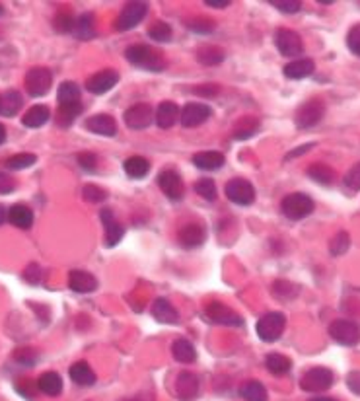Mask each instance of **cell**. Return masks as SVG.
Instances as JSON below:
<instances>
[{"label":"cell","mask_w":360,"mask_h":401,"mask_svg":"<svg viewBox=\"0 0 360 401\" xmlns=\"http://www.w3.org/2000/svg\"><path fill=\"white\" fill-rule=\"evenodd\" d=\"M86 129L94 135H99V137H115L117 135V123L108 113H99V115L88 119Z\"/></svg>","instance_id":"17"},{"label":"cell","mask_w":360,"mask_h":401,"mask_svg":"<svg viewBox=\"0 0 360 401\" xmlns=\"http://www.w3.org/2000/svg\"><path fill=\"white\" fill-rule=\"evenodd\" d=\"M71 374L72 382L78 384L82 388H86V386H94L96 384V372L92 370V366L86 363V360H78V363H74L71 366Z\"/></svg>","instance_id":"25"},{"label":"cell","mask_w":360,"mask_h":401,"mask_svg":"<svg viewBox=\"0 0 360 401\" xmlns=\"http://www.w3.org/2000/svg\"><path fill=\"white\" fill-rule=\"evenodd\" d=\"M82 103L76 101V103H64V105H59V111H57V123L61 127H71L74 123V119L78 117L82 113Z\"/></svg>","instance_id":"34"},{"label":"cell","mask_w":360,"mask_h":401,"mask_svg":"<svg viewBox=\"0 0 360 401\" xmlns=\"http://www.w3.org/2000/svg\"><path fill=\"white\" fill-rule=\"evenodd\" d=\"M6 143V127L0 123V145H4Z\"/></svg>","instance_id":"59"},{"label":"cell","mask_w":360,"mask_h":401,"mask_svg":"<svg viewBox=\"0 0 360 401\" xmlns=\"http://www.w3.org/2000/svg\"><path fill=\"white\" fill-rule=\"evenodd\" d=\"M349 247H351V236H349L347 232H337V234L331 238V242H329V251H331V256L335 257L347 254Z\"/></svg>","instance_id":"40"},{"label":"cell","mask_w":360,"mask_h":401,"mask_svg":"<svg viewBox=\"0 0 360 401\" xmlns=\"http://www.w3.org/2000/svg\"><path fill=\"white\" fill-rule=\"evenodd\" d=\"M37 162V156L36 154H14L10 156L8 160L4 162V166L8 168V170H26V168H31V166Z\"/></svg>","instance_id":"41"},{"label":"cell","mask_w":360,"mask_h":401,"mask_svg":"<svg viewBox=\"0 0 360 401\" xmlns=\"http://www.w3.org/2000/svg\"><path fill=\"white\" fill-rule=\"evenodd\" d=\"M259 119H255V117H245L238 125V127L234 129V137H236V140H247V138H252L257 131H259Z\"/></svg>","instance_id":"39"},{"label":"cell","mask_w":360,"mask_h":401,"mask_svg":"<svg viewBox=\"0 0 360 401\" xmlns=\"http://www.w3.org/2000/svg\"><path fill=\"white\" fill-rule=\"evenodd\" d=\"M16 189V182L10 177L8 173L0 172V195H8Z\"/></svg>","instance_id":"54"},{"label":"cell","mask_w":360,"mask_h":401,"mask_svg":"<svg viewBox=\"0 0 360 401\" xmlns=\"http://www.w3.org/2000/svg\"><path fill=\"white\" fill-rule=\"evenodd\" d=\"M315 71V64L312 59H296V61H290V63L282 68V73L290 80H302L312 76Z\"/></svg>","instance_id":"21"},{"label":"cell","mask_w":360,"mask_h":401,"mask_svg":"<svg viewBox=\"0 0 360 401\" xmlns=\"http://www.w3.org/2000/svg\"><path fill=\"white\" fill-rule=\"evenodd\" d=\"M125 125L133 131H143V129L150 127V123L154 121V110L150 103H135L133 108H129L125 111Z\"/></svg>","instance_id":"11"},{"label":"cell","mask_w":360,"mask_h":401,"mask_svg":"<svg viewBox=\"0 0 360 401\" xmlns=\"http://www.w3.org/2000/svg\"><path fill=\"white\" fill-rule=\"evenodd\" d=\"M8 220L10 224H14L16 228H31V224H34V210L26 207V205H22V203L12 205L8 210Z\"/></svg>","instance_id":"23"},{"label":"cell","mask_w":360,"mask_h":401,"mask_svg":"<svg viewBox=\"0 0 360 401\" xmlns=\"http://www.w3.org/2000/svg\"><path fill=\"white\" fill-rule=\"evenodd\" d=\"M314 146H315V143H308V145H304V146H298L294 152H290V154H287V160H290V158H296V156L306 154L308 150H310V148H314Z\"/></svg>","instance_id":"57"},{"label":"cell","mask_w":360,"mask_h":401,"mask_svg":"<svg viewBox=\"0 0 360 401\" xmlns=\"http://www.w3.org/2000/svg\"><path fill=\"white\" fill-rule=\"evenodd\" d=\"M205 316L210 323L216 326H230V328H242L243 318L234 310H230L222 302H210L205 308Z\"/></svg>","instance_id":"9"},{"label":"cell","mask_w":360,"mask_h":401,"mask_svg":"<svg viewBox=\"0 0 360 401\" xmlns=\"http://www.w3.org/2000/svg\"><path fill=\"white\" fill-rule=\"evenodd\" d=\"M347 45L351 49L354 55L360 57V24L357 26H352L349 29V34H347Z\"/></svg>","instance_id":"50"},{"label":"cell","mask_w":360,"mask_h":401,"mask_svg":"<svg viewBox=\"0 0 360 401\" xmlns=\"http://www.w3.org/2000/svg\"><path fill=\"white\" fill-rule=\"evenodd\" d=\"M285 328H287V316L280 314V312H269L257 321L255 329H257V335L261 337V341L275 343L285 333Z\"/></svg>","instance_id":"3"},{"label":"cell","mask_w":360,"mask_h":401,"mask_svg":"<svg viewBox=\"0 0 360 401\" xmlns=\"http://www.w3.org/2000/svg\"><path fill=\"white\" fill-rule=\"evenodd\" d=\"M158 185H160V189L168 199L180 200L183 197V182H181V175L175 170H164L158 175Z\"/></svg>","instance_id":"15"},{"label":"cell","mask_w":360,"mask_h":401,"mask_svg":"<svg viewBox=\"0 0 360 401\" xmlns=\"http://www.w3.org/2000/svg\"><path fill=\"white\" fill-rule=\"evenodd\" d=\"M148 14V4L146 2H129L123 6L121 14H119L117 22H115V29L117 31H129V29L136 28Z\"/></svg>","instance_id":"7"},{"label":"cell","mask_w":360,"mask_h":401,"mask_svg":"<svg viewBox=\"0 0 360 401\" xmlns=\"http://www.w3.org/2000/svg\"><path fill=\"white\" fill-rule=\"evenodd\" d=\"M24 281L29 284H37L41 281V267L37 263H29L24 271Z\"/></svg>","instance_id":"53"},{"label":"cell","mask_w":360,"mask_h":401,"mask_svg":"<svg viewBox=\"0 0 360 401\" xmlns=\"http://www.w3.org/2000/svg\"><path fill=\"white\" fill-rule=\"evenodd\" d=\"M69 286H71V291L78 292V294H90V292L98 289V281L88 271L76 269V271H71V275H69Z\"/></svg>","instance_id":"20"},{"label":"cell","mask_w":360,"mask_h":401,"mask_svg":"<svg viewBox=\"0 0 360 401\" xmlns=\"http://www.w3.org/2000/svg\"><path fill=\"white\" fill-rule=\"evenodd\" d=\"M208 8H228L230 6V0H205Z\"/></svg>","instance_id":"58"},{"label":"cell","mask_w":360,"mask_h":401,"mask_svg":"<svg viewBox=\"0 0 360 401\" xmlns=\"http://www.w3.org/2000/svg\"><path fill=\"white\" fill-rule=\"evenodd\" d=\"M224 51L220 47H203L197 51V61L199 63L213 66V64H220L224 61Z\"/></svg>","instance_id":"38"},{"label":"cell","mask_w":360,"mask_h":401,"mask_svg":"<svg viewBox=\"0 0 360 401\" xmlns=\"http://www.w3.org/2000/svg\"><path fill=\"white\" fill-rule=\"evenodd\" d=\"M180 115L181 110L178 103H173V101H162V103L158 105V110H156L154 121H156V125L160 129H170L180 121Z\"/></svg>","instance_id":"19"},{"label":"cell","mask_w":360,"mask_h":401,"mask_svg":"<svg viewBox=\"0 0 360 401\" xmlns=\"http://www.w3.org/2000/svg\"><path fill=\"white\" fill-rule=\"evenodd\" d=\"M335 376L329 368H324V366H315V368H310L302 380H300V386L304 392H312V393H319L329 390L333 386Z\"/></svg>","instance_id":"5"},{"label":"cell","mask_w":360,"mask_h":401,"mask_svg":"<svg viewBox=\"0 0 360 401\" xmlns=\"http://www.w3.org/2000/svg\"><path fill=\"white\" fill-rule=\"evenodd\" d=\"M14 358L18 360L20 365L24 366H31L37 363V353L34 349H20L14 353Z\"/></svg>","instance_id":"51"},{"label":"cell","mask_w":360,"mask_h":401,"mask_svg":"<svg viewBox=\"0 0 360 401\" xmlns=\"http://www.w3.org/2000/svg\"><path fill=\"white\" fill-rule=\"evenodd\" d=\"M125 173L129 177H133V180H143L148 175L150 172V162L143 158V156H131V158H127L125 164Z\"/></svg>","instance_id":"31"},{"label":"cell","mask_w":360,"mask_h":401,"mask_svg":"<svg viewBox=\"0 0 360 401\" xmlns=\"http://www.w3.org/2000/svg\"><path fill=\"white\" fill-rule=\"evenodd\" d=\"M240 395L245 401H267L269 400V393L265 390V386L257 380H250L240 388Z\"/></svg>","instance_id":"33"},{"label":"cell","mask_w":360,"mask_h":401,"mask_svg":"<svg viewBox=\"0 0 360 401\" xmlns=\"http://www.w3.org/2000/svg\"><path fill=\"white\" fill-rule=\"evenodd\" d=\"M347 384H349V390L354 393H360V370H354L347 376Z\"/></svg>","instance_id":"55"},{"label":"cell","mask_w":360,"mask_h":401,"mask_svg":"<svg viewBox=\"0 0 360 401\" xmlns=\"http://www.w3.org/2000/svg\"><path fill=\"white\" fill-rule=\"evenodd\" d=\"M195 191L201 195V197H205L207 200H215L216 199V185L213 180H199L195 183Z\"/></svg>","instance_id":"44"},{"label":"cell","mask_w":360,"mask_h":401,"mask_svg":"<svg viewBox=\"0 0 360 401\" xmlns=\"http://www.w3.org/2000/svg\"><path fill=\"white\" fill-rule=\"evenodd\" d=\"M2 14H4V6L0 4V16H2Z\"/></svg>","instance_id":"62"},{"label":"cell","mask_w":360,"mask_h":401,"mask_svg":"<svg viewBox=\"0 0 360 401\" xmlns=\"http://www.w3.org/2000/svg\"><path fill=\"white\" fill-rule=\"evenodd\" d=\"M314 199L306 193H290L280 203L282 214L290 220H304L314 212Z\"/></svg>","instance_id":"2"},{"label":"cell","mask_w":360,"mask_h":401,"mask_svg":"<svg viewBox=\"0 0 360 401\" xmlns=\"http://www.w3.org/2000/svg\"><path fill=\"white\" fill-rule=\"evenodd\" d=\"M72 34L78 37V39H90V37L96 36L94 14H82L80 18H76Z\"/></svg>","instance_id":"35"},{"label":"cell","mask_w":360,"mask_h":401,"mask_svg":"<svg viewBox=\"0 0 360 401\" xmlns=\"http://www.w3.org/2000/svg\"><path fill=\"white\" fill-rule=\"evenodd\" d=\"M57 100H59V105L80 101V88H78V84L72 82V80H66V82L61 84L59 90H57Z\"/></svg>","instance_id":"36"},{"label":"cell","mask_w":360,"mask_h":401,"mask_svg":"<svg viewBox=\"0 0 360 401\" xmlns=\"http://www.w3.org/2000/svg\"><path fill=\"white\" fill-rule=\"evenodd\" d=\"M271 4L280 10L282 14H296L298 10L302 8V2H298V0H273Z\"/></svg>","instance_id":"49"},{"label":"cell","mask_w":360,"mask_h":401,"mask_svg":"<svg viewBox=\"0 0 360 401\" xmlns=\"http://www.w3.org/2000/svg\"><path fill=\"white\" fill-rule=\"evenodd\" d=\"M26 90L31 98H41L53 86V73L47 66H34L26 74Z\"/></svg>","instance_id":"4"},{"label":"cell","mask_w":360,"mask_h":401,"mask_svg":"<svg viewBox=\"0 0 360 401\" xmlns=\"http://www.w3.org/2000/svg\"><path fill=\"white\" fill-rule=\"evenodd\" d=\"M308 175L314 180V182L322 183V185H331L335 180L333 168L325 164H312L308 168Z\"/></svg>","instance_id":"37"},{"label":"cell","mask_w":360,"mask_h":401,"mask_svg":"<svg viewBox=\"0 0 360 401\" xmlns=\"http://www.w3.org/2000/svg\"><path fill=\"white\" fill-rule=\"evenodd\" d=\"M195 92L201 94V96H208V98H210V96H216V94H218V86H216V84H213V86L207 84V86H199Z\"/></svg>","instance_id":"56"},{"label":"cell","mask_w":360,"mask_h":401,"mask_svg":"<svg viewBox=\"0 0 360 401\" xmlns=\"http://www.w3.org/2000/svg\"><path fill=\"white\" fill-rule=\"evenodd\" d=\"M82 197L88 200V203H101V200L106 199V191L101 187H98V185L90 183V185H86L82 189Z\"/></svg>","instance_id":"47"},{"label":"cell","mask_w":360,"mask_h":401,"mask_svg":"<svg viewBox=\"0 0 360 401\" xmlns=\"http://www.w3.org/2000/svg\"><path fill=\"white\" fill-rule=\"evenodd\" d=\"M74 22H76V20L72 18L69 12H59V14L55 16L53 26L59 34H72V29H74Z\"/></svg>","instance_id":"43"},{"label":"cell","mask_w":360,"mask_h":401,"mask_svg":"<svg viewBox=\"0 0 360 401\" xmlns=\"http://www.w3.org/2000/svg\"><path fill=\"white\" fill-rule=\"evenodd\" d=\"M226 197L236 203V205H240V207H247V205H252L253 200H255V189H253V185L247 180H242V177H236L232 182H228L226 185Z\"/></svg>","instance_id":"12"},{"label":"cell","mask_w":360,"mask_h":401,"mask_svg":"<svg viewBox=\"0 0 360 401\" xmlns=\"http://www.w3.org/2000/svg\"><path fill=\"white\" fill-rule=\"evenodd\" d=\"M76 160H78V164L82 166V170H86V172H96V166H98V158H96V154H92V152H80V154L76 156Z\"/></svg>","instance_id":"52"},{"label":"cell","mask_w":360,"mask_h":401,"mask_svg":"<svg viewBox=\"0 0 360 401\" xmlns=\"http://www.w3.org/2000/svg\"><path fill=\"white\" fill-rule=\"evenodd\" d=\"M171 355L173 358L181 363V365H191V363H195L197 360V351H195V347L191 341L187 339H178V341H173V345H171Z\"/></svg>","instance_id":"27"},{"label":"cell","mask_w":360,"mask_h":401,"mask_svg":"<svg viewBox=\"0 0 360 401\" xmlns=\"http://www.w3.org/2000/svg\"><path fill=\"white\" fill-rule=\"evenodd\" d=\"M119 82V73L113 68H103L98 71L96 74H92L90 78L86 80V88L96 96H103L108 94L111 88H115V84Z\"/></svg>","instance_id":"14"},{"label":"cell","mask_w":360,"mask_h":401,"mask_svg":"<svg viewBox=\"0 0 360 401\" xmlns=\"http://www.w3.org/2000/svg\"><path fill=\"white\" fill-rule=\"evenodd\" d=\"M37 390L43 392L45 395L55 398V395L63 392V378L57 372H43L37 380Z\"/></svg>","instance_id":"29"},{"label":"cell","mask_w":360,"mask_h":401,"mask_svg":"<svg viewBox=\"0 0 360 401\" xmlns=\"http://www.w3.org/2000/svg\"><path fill=\"white\" fill-rule=\"evenodd\" d=\"M329 335L345 347H354L360 343V326L352 319H335L329 326Z\"/></svg>","instance_id":"6"},{"label":"cell","mask_w":360,"mask_h":401,"mask_svg":"<svg viewBox=\"0 0 360 401\" xmlns=\"http://www.w3.org/2000/svg\"><path fill=\"white\" fill-rule=\"evenodd\" d=\"M207 240V232L201 224H185L180 232V242L185 247H199L205 244Z\"/></svg>","instance_id":"22"},{"label":"cell","mask_w":360,"mask_h":401,"mask_svg":"<svg viewBox=\"0 0 360 401\" xmlns=\"http://www.w3.org/2000/svg\"><path fill=\"white\" fill-rule=\"evenodd\" d=\"M125 57L131 64L144 68V71H150V73H160L166 68V59L162 57V53H158L150 45L127 47Z\"/></svg>","instance_id":"1"},{"label":"cell","mask_w":360,"mask_h":401,"mask_svg":"<svg viewBox=\"0 0 360 401\" xmlns=\"http://www.w3.org/2000/svg\"><path fill=\"white\" fill-rule=\"evenodd\" d=\"M345 185L352 191H360V162L345 173Z\"/></svg>","instance_id":"48"},{"label":"cell","mask_w":360,"mask_h":401,"mask_svg":"<svg viewBox=\"0 0 360 401\" xmlns=\"http://www.w3.org/2000/svg\"><path fill=\"white\" fill-rule=\"evenodd\" d=\"M6 219H8V212H6V209L0 205V224H2V222H4Z\"/></svg>","instance_id":"60"},{"label":"cell","mask_w":360,"mask_h":401,"mask_svg":"<svg viewBox=\"0 0 360 401\" xmlns=\"http://www.w3.org/2000/svg\"><path fill=\"white\" fill-rule=\"evenodd\" d=\"M226 158L220 152H199L193 156V164L197 166L199 170L205 172H213V170H220L224 166Z\"/></svg>","instance_id":"30"},{"label":"cell","mask_w":360,"mask_h":401,"mask_svg":"<svg viewBox=\"0 0 360 401\" xmlns=\"http://www.w3.org/2000/svg\"><path fill=\"white\" fill-rule=\"evenodd\" d=\"M99 219H101V224H103V228H106V244H108V247L117 246L119 242H121V238H123V234H125V228L115 220L113 212L109 209L101 210V212H99Z\"/></svg>","instance_id":"18"},{"label":"cell","mask_w":360,"mask_h":401,"mask_svg":"<svg viewBox=\"0 0 360 401\" xmlns=\"http://www.w3.org/2000/svg\"><path fill=\"white\" fill-rule=\"evenodd\" d=\"M275 45L279 49V53L282 57H300L304 53V43L302 37L298 36L296 31L292 29H279L275 34Z\"/></svg>","instance_id":"10"},{"label":"cell","mask_w":360,"mask_h":401,"mask_svg":"<svg viewBox=\"0 0 360 401\" xmlns=\"http://www.w3.org/2000/svg\"><path fill=\"white\" fill-rule=\"evenodd\" d=\"M152 316L160 323H178L180 314L171 306V302L168 298H156L152 304Z\"/></svg>","instance_id":"24"},{"label":"cell","mask_w":360,"mask_h":401,"mask_svg":"<svg viewBox=\"0 0 360 401\" xmlns=\"http://www.w3.org/2000/svg\"><path fill=\"white\" fill-rule=\"evenodd\" d=\"M22 105H24V98L20 92L8 90L0 96V115L4 117H14L22 110Z\"/></svg>","instance_id":"28"},{"label":"cell","mask_w":360,"mask_h":401,"mask_svg":"<svg viewBox=\"0 0 360 401\" xmlns=\"http://www.w3.org/2000/svg\"><path fill=\"white\" fill-rule=\"evenodd\" d=\"M312 401H335V400H331V398H315V400Z\"/></svg>","instance_id":"61"},{"label":"cell","mask_w":360,"mask_h":401,"mask_svg":"<svg viewBox=\"0 0 360 401\" xmlns=\"http://www.w3.org/2000/svg\"><path fill=\"white\" fill-rule=\"evenodd\" d=\"M191 31H197V34H210L215 31V22L208 18H193L187 22Z\"/></svg>","instance_id":"46"},{"label":"cell","mask_w":360,"mask_h":401,"mask_svg":"<svg viewBox=\"0 0 360 401\" xmlns=\"http://www.w3.org/2000/svg\"><path fill=\"white\" fill-rule=\"evenodd\" d=\"M213 115V110L207 103H197V101H191V103H185V108L181 110L180 121L183 127L193 129L203 125L208 117Z\"/></svg>","instance_id":"13"},{"label":"cell","mask_w":360,"mask_h":401,"mask_svg":"<svg viewBox=\"0 0 360 401\" xmlns=\"http://www.w3.org/2000/svg\"><path fill=\"white\" fill-rule=\"evenodd\" d=\"M51 119V111L47 105H34L24 113L22 117V125L27 129H39L45 125L47 121Z\"/></svg>","instance_id":"26"},{"label":"cell","mask_w":360,"mask_h":401,"mask_svg":"<svg viewBox=\"0 0 360 401\" xmlns=\"http://www.w3.org/2000/svg\"><path fill=\"white\" fill-rule=\"evenodd\" d=\"M273 292H275V296H279V298H282V300L294 298V296L298 294L296 286L287 283V281H277V283L273 284Z\"/></svg>","instance_id":"45"},{"label":"cell","mask_w":360,"mask_h":401,"mask_svg":"<svg viewBox=\"0 0 360 401\" xmlns=\"http://www.w3.org/2000/svg\"><path fill=\"white\" fill-rule=\"evenodd\" d=\"M148 37L158 41V43H166L171 39V26L166 22H154L148 28Z\"/></svg>","instance_id":"42"},{"label":"cell","mask_w":360,"mask_h":401,"mask_svg":"<svg viewBox=\"0 0 360 401\" xmlns=\"http://www.w3.org/2000/svg\"><path fill=\"white\" fill-rule=\"evenodd\" d=\"M265 366H267V370L271 374H275V376H285V374L290 372V368H292V363H290V358L285 355H280V353H271L265 358Z\"/></svg>","instance_id":"32"},{"label":"cell","mask_w":360,"mask_h":401,"mask_svg":"<svg viewBox=\"0 0 360 401\" xmlns=\"http://www.w3.org/2000/svg\"><path fill=\"white\" fill-rule=\"evenodd\" d=\"M325 115V103L322 100H310L302 103L296 110L294 123L298 129H312L315 127Z\"/></svg>","instance_id":"8"},{"label":"cell","mask_w":360,"mask_h":401,"mask_svg":"<svg viewBox=\"0 0 360 401\" xmlns=\"http://www.w3.org/2000/svg\"><path fill=\"white\" fill-rule=\"evenodd\" d=\"M201 392V382L193 372H181L175 380V393L183 401H193Z\"/></svg>","instance_id":"16"}]
</instances>
